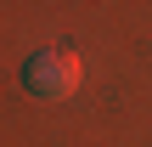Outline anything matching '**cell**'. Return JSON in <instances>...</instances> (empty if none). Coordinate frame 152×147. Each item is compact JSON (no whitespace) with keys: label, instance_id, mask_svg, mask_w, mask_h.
Wrapping results in <instances>:
<instances>
[{"label":"cell","instance_id":"obj_1","mask_svg":"<svg viewBox=\"0 0 152 147\" xmlns=\"http://www.w3.org/2000/svg\"><path fill=\"white\" fill-rule=\"evenodd\" d=\"M79 79H85V62H79L73 51H34V57L23 62V91L39 96V102H62V96H73Z\"/></svg>","mask_w":152,"mask_h":147}]
</instances>
